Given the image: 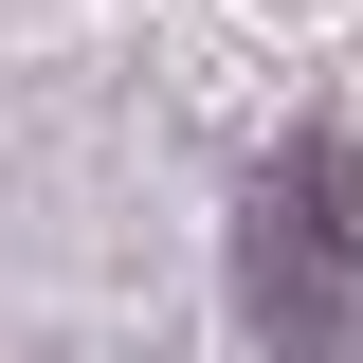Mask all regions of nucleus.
I'll return each mask as SVG.
<instances>
[{
  "instance_id": "1",
  "label": "nucleus",
  "mask_w": 363,
  "mask_h": 363,
  "mask_svg": "<svg viewBox=\"0 0 363 363\" xmlns=\"http://www.w3.org/2000/svg\"><path fill=\"white\" fill-rule=\"evenodd\" d=\"M236 327H255V363H363V164H345V128H291L236 182Z\"/></svg>"
}]
</instances>
